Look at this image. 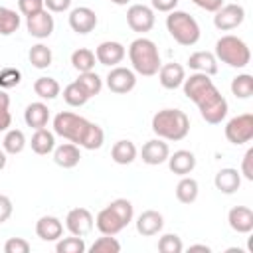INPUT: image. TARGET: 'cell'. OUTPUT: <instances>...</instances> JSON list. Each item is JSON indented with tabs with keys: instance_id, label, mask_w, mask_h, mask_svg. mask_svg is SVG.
I'll list each match as a JSON object with an SVG mask.
<instances>
[{
	"instance_id": "6da1fadb",
	"label": "cell",
	"mask_w": 253,
	"mask_h": 253,
	"mask_svg": "<svg viewBox=\"0 0 253 253\" xmlns=\"http://www.w3.org/2000/svg\"><path fill=\"white\" fill-rule=\"evenodd\" d=\"M184 95L196 103L200 115L210 125H219L227 115V101L213 85L210 75L206 73H192L184 79Z\"/></svg>"
},
{
	"instance_id": "7a4b0ae2",
	"label": "cell",
	"mask_w": 253,
	"mask_h": 253,
	"mask_svg": "<svg viewBox=\"0 0 253 253\" xmlns=\"http://www.w3.org/2000/svg\"><path fill=\"white\" fill-rule=\"evenodd\" d=\"M53 132L87 150H97L105 142V132L99 125L71 111H61L53 117Z\"/></svg>"
},
{
	"instance_id": "3957f363",
	"label": "cell",
	"mask_w": 253,
	"mask_h": 253,
	"mask_svg": "<svg viewBox=\"0 0 253 253\" xmlns=\"http://www.w3.org/2000/svg\"><path fill=\"white\" fill-rule=\"evenodd\" d=\"M152 132L162 140H184L190 132V119L180 109H162L152 117Z\"/></svg>"
},
{
	"instance_id": "277c9868",
	"label": "cell",
	"mask_w": 253,
	"mask_h": 253,
	"mask_svg": "<svg viewBox=\"0 0 253 253\" xmlns=\"http://www.w3.org/2000/svg\"><path fill=\"white\" fill-rule=\"evenodd\" d=\"M128 57H130V63H132V71L144 75V77H150V75H156L158 69H160V53H158V47L152 40L148 38H136L130 47H128Z\"/></svg>"
},
{
	"instance_id": "5b68a950",
	"label": "cell",
	"mask_w": 253,
	"mask_h": 253,
	"mask_svg": "<svg viewBox=\"0 0 253 253\" xmlns=\"http://www.w3.org/2000/svg\"><path fill=\"white\" fill-rule=\"evenodd\" d=\"M215 59L227 63L229 67L243 69L251 61V51H249L247 43L241 38H237L233 34H227V36H221L215 42Z\"/></svg>"
},
{
	"instance_id": "8992f818",
	"label": "cell",
	"mask_w": 253,
	"mask_h": 253,
	"mask_svg": "<svg viewBox=\"0 0 253 253\" xmlns=\"http://www.w3.org/2000/svg\"><path fill=\"white\" fill-rule=\"evenodd\" d=\"M166 30L170 32V36L180 43V45H194L200 40V26L194 20V16H190L188 12L182 10H172L166 16Z\"/></svg>"
},
{
	"instance_id": "52a82bcc",
	"label": "cell",
	"mask_w": 253,
	"mask_h": 253,
	"mask_svg": "<svg viewBox=\"0 0 253 253\" xmlns=\"http://www.w3.org/2000/svg\"><path fill=\"white\" fill-rule=\"evenodd\" d=\"M225 138L235 146L249 142L253 138V115L243 113L229 119L225 125Z\"/></svg>"
},
{
	"instance_id": "ba28073f",
	"label": "cell",
	"mask_w": 253,
	"mask_h": 253,
	"mask_svg": "<svg viewBox=\"0 0 253 253\" xmlns=\"http://www.w3.org/2000/svg\"><path fill=\"white\" fill-rule=\"evenodd\" d=\"M107 87L111 93H117V95H125V93H130L134 87H136V73L128 67H121V65H115L111 67V71L107 73Z\"/></svg>"
},
{
	"instance_id": "9c48e42d",
	"label": "cell",
	"mask_w": 253,
	"mask_h": 253,
	"mask_svg": "<svg viewBox=\"0 0 253 253\" xmlns=\"http://www.w3.org/2000/svg\"><path fill=\"white\" fill-rule=\"evenodd\" d=\"M213 26L221 32H229L235 30L237 26L243 24L245 20V10L239 4H223L219 10L213 12Z\"/></svg>"
},
{
	"instance_id": "30bf717a",
	"label": "cell",
	"mask_w": 253,
	"mask_h": 253,
	"mask_svg": "<svg viewBox=\"0 0 253 253\" xmlns=\"http://www.w3.org/2000/svg\"><path fill=\"white\" fill-rule=\"evenodd\" d=\"M93 225H95V219L87 208H73L65 217V227L69 229L71 235L85 237L93 231Z\"/></svg>"
},
{
	"instance_id": "8fae6325",
	"label": "cell",
	"mask_w": 253,
	"mask_h": 253,
	"mask_svg": "<svg viewBox=\"0 0 253 253\" xmlns=\"http://www.w3.org/2000/svg\"><path fill=\"white\" fill-rule=\"evenodd\" d=\"M126 24L132 32H150L154 28V10L144 4H132L126 10Z\"/></svg>"
},
{
	"instance_id": "7c38bea8",
	"label": "cell",
	"mask_w": 253,
	"mask_h": 253,
	"mask_svg": "<svg viewBox=\"0 0 253 253\" xmlns=\"http://www.w3.org/2000/svg\"><path fill=\"white\" fill-rule=\"evenodd\" d=\"M26 28H28V34L38 38V40H45L53 34V28H55V22H53V16L43 8L32 16L26 18Z\"/></svg>"
},
{
	"instance_id": "4fadbf2b",
	"label": "cell",
	"mask_w": 253,
	"mask_h": 253,
	"mask_svg": "<svg viewBox=\"0 0 253 253\" xmlns=\"http://www.w3.org/2000/svg\"><path fill=\"white\" fill-rule=\"evenodd\" d=\"M97 26V14L87 8V6H79V8H73L69 12V28L75 32V34H89L93 32Z\"/></svg>"
},
{
	"instance_id": "5bb4252c",
	"label": "cell",
	"mask_w": 253,
	"mask_h": 253,
	"mask_svg": "<svg viewBox=\"0 0 253 253\" xmlns=\"http://www.w3.org/2000/svg\"><path fill=\"white\" fill-rule=\"evenodd\" d=\"M95 57L101 65H107V67H115L123 61L125 57V45L119 43V42H103L97 45L95 49Z\"/></svg>"
},
{
	"instance_id": "9a60e30c",
	"label": "cell",
	"mask_w": 253,
	"mask_h": 253,
	"mask_svg": "<svg viewBox=\"0 0 253 253\" xmlns=\"http://www.w3.org/2000/svg\"><path fill=\"white\" fill-rule=\"evenodd\" d=\"M168 154H170V148H168V144L162 138L146 140L144 146H142V150H140L142 162L144 164H150V166H158V164L166 162L168 160Z\"/></svg>"
},
{
	"instance_id": "2e32d148",
	"label": "cell",
	"mask_w": 253,
	"mask_h": 253,
	"mask_svg": "<svg viewBox=\"0 0 253 253\" xmlns=\"http://www.w3.org/2000/svg\"><path fill=\"white\" fill-rule=\"evenodd\" d=\"M184 79H186V71L180 63H164L158 69V81L168 91L178 89L184 83Z\"/></svg>"
},
{
	"instance_id": "e0dca14e",
	"label": "cell",
	"mask_w": 253,
	"mask_h": 253,
	"mask_svg": "<svg viewBox=\"0 0 253 253\" xmlns=\"http://www.w3.org/2000/svg\"><path fill=\"white\" fill-rule=\"evenodd\" d=\"M36 235L42 241H57L63 235V223L55 215H43L36 221Z\"/></svg>"
},
{
	"instance_id": "ac0fdd59",
	"label": "cell",
	"mask_w": 253,
	"mask_h": 253,
	"mask_svg": "<svg viewBox=\"0 0 253 253\" xmlns=\"http://www.w3.org/2000/svg\"><path fill=\"white\" fill-rule=\"evenodd\" d=\"M229 227L237 233H249L253 229V211L247 206H233L227 213Z\"/></svg>"
},
{
	"instance_id": "d6986e66",
	"label": "cell",
	"mask_w": 253,
	"mask_h": 253,
	"mask_svg": "<svg viewBox=\"0 0 253 253\" xmlns=\"http://www.w3.org/2000/svg\"><path fill=\"white\" fill-rule=\"evenodd\" d=\"M162 225H164V217L156 210H146V211H142L136 217V231L140 235H144V237H150V235L160 233L162 231Z\"/></svg>"
},
{
	"instance_id": "ffe728a7",
	"label": "cell",
	"mask_w": 253,
	"mask_h": 253,
	"mask_svg": "<svg viewBox=\"0 0 253 253\" xmlns=\"http://www.w3.org/2000/svg\"><path fill=\"white\" fill-rule=\"evenodd\" d=\"M95 225H97V229H99L103 235H117L121 229H125V223H123L121 217L113 211L111 206L103 208V210L97 213Z\"/></svg>"
},
{
	"instance_id": "44dd1931",
	"label": "cell",
	"mask_w": 253,
	"mask_h": 253,
	"mask_svg": "<svg viewBox=\"0 0 253 253\" xmlns=\"http://www.w3.org/2000/svg\"><path fill=\"white\" fill-rule=\"evenodd\" d=\"M24 121L28 126H32L34 130L38 128H45L47 121H49V109L45 103L42 101H36V103H30L24 111Z\"/></svg>"
},
{
	"instance_id": "7402d4cb",
	"label": "cell",
	"mask_w": 253,
	"mask_h": 253,
	"mask_svg": "<svg viewBox=\"0 0 253 253\" xmlns=\"http://www.w3.org/2000/svg\"><path fill=\"white\" fill-rule=\"evenodd\" d=\"M168 166L178 176H188L196 168V156L190 150H176L174 154H168Z\"/></svg>"
},
{
	"instance_id": "603a6c76",
	"label": "cell",
	"mask_w": 253,
	"mask_h": 253,
	"mask_svg": "<svg viewBox=\"0 0 253 253\" xmlns=\"http://www.w3.org/2000/svg\"><path fill=\"white\" fill-rule=\"evenodd\" d=\"M213 184L221 194H235L241 186V174L235 168H221L215 174Z\"/></svg>"
},
{
	"instance_id": "cb8c5ba5",
	"label": "cell",
	"mask_w": 253,
	"mask_h": 253,
	"mask_svg": "<svg viewBox=\"0 0 253 253\" xmlns=\"http://www.w3.org/2000/svg\"><path fill=\"white\" fill-rule=\"evenodd\" d=\"M188 65L194 69V71H198V73H206V75H215L217 73V59H215V55L213 53H210V51H196V53H192L190 57H188Z\"/></svg>"
},
{
	"instance_id": "d4e9b609",
	"label": "cell",
	"mask_w": 253,
	"mask_h": 253,
	"mask_svg": "<svg viewBox=\"0 0 253 253\" xmlns=\"http://www.w3.org/2000/svg\"><path fill=\"white\" fill-rule=\"evenodd\" d=\"M79 158H81L79 146L73 144V142H65V144H59V146L53 148V160L61 168H73V166H77L79 164Z\"/></svg>"
},
{
	"instance_id": "484cf974",
	"label": "cell",
	"mask_w": 253,
	"mask_h": 253,
	"mask_svg": "<svg viewBox=\"0 0 253 253\" xmlns=\"http://www.w3.org/2000/svg\"><path fill=\"white\" fill-rule=\"evenodd\" d=\"M30 146H32V150L36 154H42V156L53 152V148H55V132H49L47 128H38L32 134Z\"/></svg>"
},
{
	"instance_id": "4316f807",
	"label": "cell",
	"mask_w": 253,
	"mask_h": 253,
	"mask_svg": "<svg viewBox=\"0 0 253 253\" xmlns=\"http://www.w3.org/2000/svg\"><path fill=\"white\" fill-rule=\"evenodd\" d=\"M136 154H138V150L132 140H117L111 148V158L117 164H130L136 158Z\"/></svg>"
},
{
	"instance_id": "83f0119b",
	"label": "cell",
	"mask_w": 253,
	"mask_h": 253,
	"mask_svg": "<svg viewBox=\"0 0 253 253\" xmlns=\"http://www.w3.org/2000/svg\"><path fill=\"white\" fill-rule=\"evenodd\" d=\"M34 93H36L40 99L51 101V99H55V97L61 93V87H59L57 79H53V77H38V79L34 81Z\"/></svg>"
},
{
	"instance_id": "f1b7e54d",
	"label": "cell",
	"mask_w": 253,
	"mask_h": 253,
	"mask_svg": "<svg viewBox=\"0 0 253 253\" xmlns=\"http://www.w3.org/2000/svg\"><path fill=\"white\" fill-rule=\"evenodd\" d=\"M28 59H30V63H32L36 69H45V67H49L51 61H53V53H51V49H49L47 45L36 43V45L30 47Z\"/></svg>"
},
{
	"instance_id": "f546056e",
	"label": "cell",
	"mask_w": 253,
	"mask_h": 253,
	"mask_svg": "<svg viewBox=\"0 0 253 253\" xmlns=\"http://www.w3.org/2000/svg\"><path fill=\"white\" fill-rule=\"evenodd\" d=\"M2 148L6 154H20L26 148V136L20 128H8L2 140Z\"/></svg>"
},
{
	"instance_id": "4dcf8cb0",
	"label": "cell",
	"mask_w": 253,
	"mask_h": 253,
	"mask_svg": "<svg viewBox=\"0 0 253 253\" xmlns=\"http://www.w3.org/2000/svg\"><path fill=\"white\" fill-rule=\"evenodd\" d=\"M198 182L194 180V178H190V176H182V180L178 182V186H176V198H178V202H182V204H192V202H196V198H198Z\"/></svg>"
},
{
	"instance_id": "1f68e13d",
	"label": "cell",
	"mask_w": 253,
	"mask_h": 253,
	"mask_svg": "<svg viewBox=\"0 0 253 253\" xmlns=\"http://www.w3.org/2000/svg\"><path fill=\"white\" fill-rule=\"evenodd\" d=\"M95 61H97L95 53H93L91 49H87V47H79V49H75V51L71 53V65H73L79 73H83V71H93Z\"/></svg>"
},
{
	"instance_id": "d6a6232c",
	"label": "cell",
	"mask_w": 253,
	"mask_h": 253,
	"mask_svg": "<svg viewBox=\"0 0 253 253\" xmlns=\"http://www.w3.org/2000/svg\"><path fill=\"white\" fill-rule=\"evenodd\" d=\"M231 93L237 99H249L253 95V75L239 73L231 79Z\"/></svg>"
},
{
	"instance_id": "836d02e7",
	"label": "cell",
	"mask_w": 253,
	"mask_h": 253,
	"mask_svg": "<svg viewBox=\"0 0 253 253\" xmlns=\"http://www.w3.org/2000/svg\"><path fill=\"white\" fill-rule=\"evenodd\" d=\"M89 99H91V97L87 95V91H85L77 81L69 83V85L63 89V101H65L69 107H83Z\"/></svg>"
},
{
	"instance_id": "e575fe53",
	"label": "cell",
	"mask_w": 253,
	"mask_h": 253,
	"mask_svg": "<svg viewBox=\"0 0 253 253\" xmlns=\"http://www.w3.org/2000/svg\"><path fill=\"white\" fill-rule=\"evenodd\" d=\"M20 28V14L6 6H0V34L10 36Z\"/></svg>"
},
{
	"instance_id": "d590c367",
	"label": "cell",
	"mask_w": 253,
	"mask_h": 253,
	"mask_svg": "<svg viewBox=\"0 0 253 253\" xmlns=\"http://www.w3.org/2000/svg\"><path fill=\"white\" fill-rule=\"evenodd\" d=\"M85 91H87V95L89 97H95V95H99L101 93V89H103V79L95 73V71H83V73H79V77L75 79Z\"/></svg>"
},
{
	"instance_id": "8d00e7d4",
	"label": "cell",
	"mask_w": 253,
	"mask_h": 253,
	"mask_svg": "<svg viewBox=\"0 0 253 253\" xmlns=\"http://www.w3.org/2000/svg\"><path fill=\"white\" fill-rule=\"evenodd\" d=\"M57 253H85L87 245L83 241V237L79 235H71V237H59L57 245H55Z\"/></svg>"
},
{
	"instance_id": "74e56055",
	"label": "cell",
	"mask_w": 253,
	"mask_h": 253,
	"mask_svg": "<svg viewBox=\"0 0 253 253\" xmlns=\"http://www.w3.org/2000/svg\"><path fill=\"white\" fill-rule=\"evenodd\" d=\"M109 206H111L113 211L121 217V221L125 223V227L132 221V217H134V208H132L130 200H126V198H117V200H113Z\"/></svg>"
},
{
	"instance_id": "f35d334b",
	"label": "cell",
	"mask_w": 253,
	"mask_h": 253,
	"mask_svg": "<svg viewBox=\"0 0 253 253\" xmlns=\"http://www.w3.org/2000/svg\"><path fill=\"white\" fill-rule=\"evenodd\" d=\"M89 251L91 253H119L121 243L113 235H103V237L95 239V243L89 247Z\"/></svg>"
},
{
	"instance_id": "ab89813d",
	"label": "cell",
	"mask_w": 253,
	"mask_h": 253,
	"mask_svg": "<svg viewBox=\"0 0 253 253\" xmlns=\"http://www.w3.org/2000/svg\"><path fill=\"white\" fill-rule=\"evenodd\" d=\"M182 249H184L182 239L176 233H164L158 239V251L160 253H182Z\"/></svg>"
},
{
	"instance_id": "60d3db41",
	"label": "cell",
	"mask_w": 253,
	"mask_h": 253,
	"mask_svg": "<svg viewBox=\"0 0 253 253\" xmlns=\"http://www.w3.org/2000/svg\"><path fill=\"white\" fill-rule=\"evenodd\" d=\"M12 126V113H10V95L0 91V132H6Z\"/></svg>"
},
{
	"instance_id": "b9f144b4",
	"label": "cell",
	"mask_w": 253,
	"mask_h": 253,
	"mask_svg": "<svg viewBox=\"0 0 253 253\" xmlns=\"http://www.w3.org/2000/svg\"><path fill=\"white\" fill-rule=\"evenodd\" d=\"M22 81V73L16 67H4L0 69V89H12L16 85H20Z\"/></svg>"
},
{
	"instance_id": "7bdbcfd3",
	"label": "cell",
	"mask_w": 253,
	"mask_h": 253,
	"mask_svg": "<svg viewBox=\"0 0 253 253\" xmlns=\"http://www.w3.org/2000/svg\"><path fill=\"white\" fill-rule=\"evenodd\" d=\"M4 251L6 253H28L30 251V243L24 237H10L4 243Z\"/></svg>"
},
{
	"instance_id": "ee69618b",
	"label": "cell",
	"mask_w": 253,
	"mask_h": 253,
	"mask_svg": "<svg viewBox=\"0 0 253 253\" xmlns=\"http://www.w3.org/2000/svg\"><path fill=\"white\" fill-rule=\"evenodd\" d=\"M18 10L22 16H32L40 10H43V0H18Z\"/></svg>"
},
{
	"instance_id": "f6af8a7d",
	"label": "cell",
	"mask_w": 253,
	"mask_h": 253,
	"mask_svg": "<svg viewBox=\"0 0 253 253\" xmlns=\"http://www.w3.org/2000/svg\"><path fill=\"white\" fill-rule=\"evenodd\" d=\"M247 182H253V148H247V152L241 158V172H239Z\"/></svg>"
},
{
	"instance_id": "bcb514c9",
	"label": "cell",
	"mask_w": 253,
	"mask_h": 253,
	"mask_svg": "<svg viewBox=\"0 0 253 253\" xmlns=\"http://www.w3.org/2000/svg\"><path fill=\"white\" fill-rule=\"evenodd\" d=\"M43 6L47 8V12H55V14H59V12L69 10L71 0H43Z\"/></svg>"
},
{
	"instance_id": "7dc6e473",
	"label": "cell",
	"mask_w": 253,
	"mask_h": 253,
	"mask_svg": "<svg viewBox=\"0 0 253 253\" xmlns=\"http://www.w3.org/2000/svg\"><path fill=\"white\" fill-rule=\"evenodd\" d=\"M12 210H14V208H12V200H10L8 196L0 194V223H4V221L10 219Z\"/></svg>"
},
{
	"instance_id": "c3c4849f",
	"label": "cell",
	"mask_w": 253,
	"mask_h": 253,
	"mask_svg": "<svg viewBox=\"0 0 253 253\" xmlns=\"http://www.w3.org/2000/svg\"><path fill=\"white\" fill-rule=\"evenodd\" d=\"M178 2H180V0H150L152 10H156V12H166V14L172 12V10H176Z\"/></svg>"
},
{
	"instance_id": "681fc988",
	"label": "cell",
	"mask_w": 253,
	"mask_h": 253,
	"mask_svg": "<svg viewBox=\"0 0 253 253\" xmlns=\"http://www.w3.org/2000/svg\"><path fill=\"white\" fill-rule=\"evenodd\" d=\"M192 2L198 8L206 10V12H215V10H219L223 6V0H192Z\"/></svg>"
},
{
	"instance_id": "f907efd6",
	"label": "cell",
	"mask_w": 253,
	"mask_h": 253,
	"mask_svg": "<svg viewBox=\"0 0 253 253\" xmlns=\"http://www.w3.org/2000/svg\"><path fill=\"white\" fill-rule=\"evenodd\" d=\"M190 251H206V253H210L211 249L208 245H204V243H196V245H190Z\"/></svg>"
},
{
	"instance_id": "816d5d0a",
	"label": "cell",
	"mask_w": 253,
	"mask_h": 253,
	"mask_svg": "<svg viewBox=\"0 0 253 253\" xmlns=\"http://www.w3.org/2000/svg\"><path fill=\"white\" fill-rule=\"evenodd\" d=\"M6 160H8V158H6V152H4V148H2V150H0V170H4Z\"/></svg>"
},
{
	"instance_id": "f5cc1de1",
	"label": "cell",
	"mask_w": 253,
	"mask_h": 253,
	"mask_svg": "<svg viewBox=\"0 0 253 253\" xmlns=\"http://www.w3.org/2000/svg\"><path fill=\"white\" fill-rule=\"evenodd\" d=\"M111 2H113V4H117V6H126L130 0H111Z\"/></svg>"
}]
</instances>
